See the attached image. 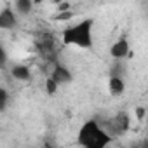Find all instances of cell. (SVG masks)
Returning a JSON list of instances; mask_svg holds the SVG:
<instances>
[{"label": "cell", "mask_w": 148, "mask_h": 148, "mask_svg": "<svg viewBox=\"0 0 148 148\" xmlns=\"http://www.w3.org/2000/svg\"><path fill=\"white\" fill-rule=\"evenodd\" d=\"M92 28H94V19H89V18L71 25V26H66L61 33L63 44L64 45H75L80 49H91L94 45Z\"/></svg>", "instance_id": "obj_1"}, {"label": "cell", "mask_w": 148, "mask_h": 148, "mask_svg": "<svg viewBox=\"0 0 148 148\" xmlns=\"http://www.w3.org/2000/svg\"><path fill=\"white\" fill-rule=\"evenodd\" d=\"M77 141L84 148H103L112 141V136L101 127V124L96 119H91V120H86L79 129Z\"/></svg>", "instance_id": "obj_2"}, {"label": "cell", "mask_w": 148, "mask_h": 148, "mask_svg": "<svg viewBox=\"0 0 148 148\" xmlns=\"http://www.w3.org/2000/svg\"><path fill=\"white\" fill-rule=\"evenodd\" d=\"M35 45H37V51L38 54L44 58V61L54 64L58 63L56 61V44H54V37L52 33L49 32H42L35 37Z\"/></svg>", "instance_id": "obj_3"}, {"label": "cell", "mask_w": 148, "mask_h": 148, "mask_svg": "<svg viewBox=\"0 0 148 148\" xmlns=\"http://www.w3.org/2000/svg\"><path fill=\"white\" fill-rule=\"evenodd\" d=\"M131 127V117L127 112H119L112 120L106 122V132L110 136H117V134H122V132H127Z\"/></svg>", "instance_id": "obj_4"}, {"label": "cell", "mask_w": 148, "mask_h": 148, "mask_svg": "<svg viewBox=\"0 0 148 148\" xmlns=\"http://www.w3.org/2000/svg\"><path fill=\"white\" fill-rule=\"evenodd\" d=\"M58 86H63V84H70L71 80H73V75H71V71L66 68V66H63V64H59V63H54L52 64V71H51V75H49Z\"/></svg>", "instance_id": "obj_5"}, {"label": "cell", "mask_w": 148, "mask_h": 148, "mask_svg": "<svg viewBox=\"0 0 148 148\" xmlns=\"http://www.w3.org/2000/svg\"><path fill=\"white\" fill-rule=\"evenodd\" d=\"M18 26V16L16 11L9 5H5L0 11V30H14Z\"/></svg>", "instance_id": "obj_6"}, {"label": "cell", "mask_w": 148, "mask_h": 148, "mask_svg": "<svg viewBox=\"0 0 148 148\" xmlns=\"http://www.w3.org/2000/svg\"><path fill=\"white\" fill-rule=\"evenodd\" d=\"M129 51H131V47H129V40H127V37H120L112 47H110V54H112V58L113 59H124L127 54H129Z\"/></svg>", "instance_id": "obj_7"}, {"label": "cell", "mask_w": 148, "mask_h": 148, "mask_svg": "<svg viewBox=\"0 0 148 148\" xmlns=\"http://www.w3.org/2000/svg\"><path fill=\"white\" fill-rule=\"evenodd\" d=\"M108 87H110L112 96H122L124 91H125V82H124L122 75H119V73H112L110 80H108Z\"/></svg>", "instance_id": "obj_8"}, {"label": "cell", "mask_w": 148, "mask_h": 148, "mask_svg": "<svg viewBox=\"0 0 148 148\" xmlns=\"http://www.w3.org/2000/svg\"><path fill=\"white\" fill-rule=\"evenodd\" d=\"M11 75L12 79L16 80H21V82H28L32 79V70L26 66V64H16L11 68Z\"/></svg>", "instance_id": "obj_9"}, {"label": "cell", "mask_w": 148, "mask_h": 148, "mask_svg": "<svg viewBox=\"0 0 148 148\" xmlns=\"http://www.w3.org/2000/svg\"><path fill=\"white\" fill-rule=\"evenodd\" d=\"M14 7H16L18 14L28 16L33 9V0H14Z\"/></svg>", "instance_id": "obj_10"}, {"label": "cell", "mask_w": 148, "mask_h": 148, "mask_svg": "<svg viewBox=\"0 0 148 148\" xmlns=\"http://www.w3.org/2000/svg\"><path fill=\"white\" fill-rule=\"evenodd\" d=\"M73 16H75V14H73L70 9H66V11H58V14L52 19L54 21H70V19H73Z\"/></svg>", "instance_id": "obj_11"}, {"label": "cell", "mask_w": 148, "mask_h": 148, "mask_svg": "<svg viewBox=\"0 0 148 148\" xmlns=\"http://www.w3.org/2000/svg\"><path fill=\"white\" fill-rule=\"evenodd\" d=\"M58 87H59V86H58L51 77H47V79H45V92H47L49 96H54V94L58 92Z\"/></svg>", "instance_id": "obj_12"}, {"label": "cell", "mask_w": 148, "mask_h": 148, "mask_svg": "<svg viewBox=\"0 0 148 148\" xmlns=\"http://www.w3.org/2000/svg\"><path fill=\"white\" fill-rule=\"evenodd\" d=\"M7 103H9V92L4 87H0V113L7 108Z\"/></svg>", "instance_id": "obj_13"}, {"label": "cell", "mask_w": 148, "mask_h": 148, "mask_svg": "<svg viewBox=\"0 0 148 148\" xmlns=\"http://www.w3.org/2000/svg\"><path fill=\"white\" fill-rule=\"evenodd\" d=\"M7 63V52H5V47L2 45V42H0V68L5 66Z\"/></svg>", "instance_id": "obj_14"}, {"label": "cell", "mask_w": 148, "mask_h": 148, "mask_svg": "<svg viewBox=\"0 0 148 148\" xmlns=\"http://www.w3.org/2000/svg\"><path fill=\"white\" fill-rule=\"evenodd\" d=\"M145 113H146V110H145L143 106H138V108H136V117H138V120H145Z\"/></svg>", "instance_id": "obj_15"}, {"label": "cell", "mask_w": 148, "mask_h": 148, "mask_svg": "<svg viewBox=\"0 0 148 148\" xmlns=\"http://www.w3.org/2000/svg\"><path fill=\"white\" fill-rule=\"evenodd\" d=\"M66 9H70V4H68V2H63V4H59V5L56 7V11H66Z\"/></svg>", "instance_id": "obj_16"}, {"label": "cell", "mask_w": 148, "mask_h": 148, "mask_svg": "<svg viewBox=\"0 0 148 148\" xmlns=\"http://www.w3.org/2000/svg\"><path fill=\"white\" fill-rule=\"evenodd\" d=\"M42 2H44V0H33V4H37V5H38V4H42Z\"/></svg>", "instance_id": "obj_17"}]
</instances>
